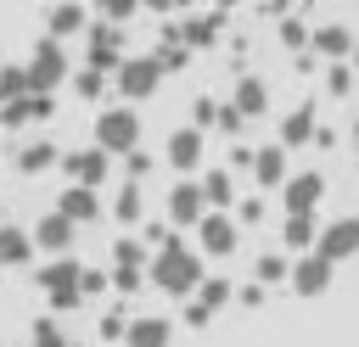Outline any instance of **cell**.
<instances>
[{
  "label": "cell",
  "instance_id": "cell-19",
  "mask_svg": "<svg viewBox=\"0 0 359 347\" xmlns=\"http://www.w3.org/2000/svg\"><path fill=\"white\" fill-rule=\"evenodd\" d=\"M22 95H28L22 67H0V106H11V101H22Z\"/></svg>",
  "mask_w": 359,
  "mask_h": 347
},
{
  "label": "cell",
  "instance_id": "cell-15",
  "mask_svg": "<svg viewBox=\"0 0 359 347\" xmlns=\"http://www.w3.org/2000/svg\"><path fill=\"white\" fill-rule=\"evenodd\" d=\"M168 162H174L180 174H191V168L202 162V134H196V129H180V134L168 140Z\"/></svg>",
  "mask_w": 359,
  "mask_h": 347
},
{
  "label": "cell",
  "instance_id": "cell-14",
  "mask_svg": "<svg viewBox=\"0 0 359 347\" xmlns=\"http://www.w3.org/2000/svg\"><path fill=\"white\" fill-rule=\"evenodd\" d=\"M202 207H208V196H202V185H180V190L168 196V213H174L180 224H202V218H208Z\"/></svg>",
  "mask_w": 359,
  "mask_h": 347
},
{
  "label": "cell",
  "instance_id": "cell-18",
  "mask_svg": "<svg viewBox=\"0 0 359 347\" xmlns=\"http://www.w3.org/2000/svg\"><path fill=\"white\" fill-rule=\"evenodd\" d=\"M28 347H79V341H67V330H62V325L45 313V319L34 325V336H28Z\"/></svg>",
  "mask_w": 359,
  "mask_h": 347
},
{
  "label": "cell",
  "instance_id": "cell-8",
  "mask_svg": "<svg viewBox=\"0 0 359 347\" xmlns=\"http://www.w3.org/2000/svg\"><path fill=\"white\" fill-rule=\"evenodd\" d=\"M56 112V101L50 95H22V101H11V106H0V129H22V123H45Z\"/></svg>",
  "mask_w": 359,
  "mask_h": 347
},
{
  "label": "cell",
  "instance_id": "cell-24",
  "mask_svg": "<svg viewBox=\"0 0 359 347\" xmlns=\"http://www.w3.org/2000/svg\"><path fill=\"white\" fill-rule=\"evenodd\" d=\"M146 168H151V157H146V151H135V157H129V179H140Z\"/></svg>",
  "mask_w": 359,
  "mask_h": 347
},
{
  "label": "cell",
  "instance_id": "cell-1",
  "mask_svg": "<svg viewBox=\"0 0 359 347\" xmlns=\"http://www.w3.org/2000/svg\"><path fill=\"white\" fill-rule=\"evenodd\" d=\"M22 84H28V95H50L56 84H67V50H62V39H39L34 50H28V62H22Z\"/></svg>",
  "mask_w": 359,
  "mask_h": 347
},
{
  "label": "cell",
  "instance_id": "cell-25",
  "mask_svg": "<svg viewBox=\"0 0 359 347\" xmlns=\"http://www.w3.org/2000/svg\"><path fill=\"white\" fill-rule=\"evenodd\" d=\"M0 229H6V196H0Z\"/></svg>",
  "mask_w": 359,
  "mask_h": 347
},
{
  "label": "cell",
  "instance_id": "cell-9",
  "mask_svg": "<svg viewBox=\"0 0 359 347\" xmlns=\"http://www.w3.org/2000/svg\"><path fill=\"white\" fill-rule=\"evenodd\" d=\"M56 213H62L67 224H90V218H101V196L84 190V185H67V190L56 196Z\"/></svg>",
  "mask_w": 359,
  "mask_h": 347
},
{
  "label": "cell",
  "instance_id": "cell-17",
  "mask_svg": "<svg viewBox=\"0 0 359 347\" xmlns=\"http://www.w3.org/2000/svg\"><path fill=\"white\" fill-rule=\"evenodd\" d=\"M202 246H208V252H230V246H236V229H230L219 213H208V218H202Z\"/></svg>",
  "mask_w": 359,
  "mask_h": 347
},
{
  "label": "cell",
  "instance_id": "cell-22",
  "mask_svg": "<svg viewBox=\"0 0 359 347\" xmlns=\"http://www.w3.org/2000/svg\"><path fill=\"white\" fill-rule=\"evenodd\" d=\"M258 179H264V185L280 179V151H264V157H258Z\"/></svg>",
  "mask_w": 359,
  "mask_h": 347
},
{
  "label": "cell",
  "instance_id": "cell-23",
  "mask_svg": "<svg viewBox=\"0 0 359 347\" xmlns=\"http://www.w3.org/2000/svg\"><path fill=\"white\" fill-rule=\"evenodd\" d=\"M95 291H107V274L101 269H84V297H95Z\"/></svg>",
  "mask_w": 359,
  "mask_h": 347
},
{
  "label": "cell",
  "instance_id": "cell-6",
  "mask_svg": "<svg viewBox=\"0 0 359 347\" xmlns=\"http://www.w3.org/2000/svg\"><path fill=\"white\" fill-rule=\"evenodd\" d=\"M73 241H79V224H67L62 213H45L34 224V246L50 252V257H73Z\"/></svg>",
  "mask_w": 359,
  "mask_h": 347
},
{
  "label": "cell",
  "instance_id": "cell-5",
  "mask_svg": "<svg viewBox=\"0 0 359 347\" xmlns=\"http://www.w3.org/2000/svg\"><path fill=\"white\" fill-rule=\"evenodd\" d=\"M157 78H163V62H157V56H129V62L118 67V90H123L129 101H146V95L157 90Z\"/></svg>",
  "mask_w": 359,
  "mask_h": 347
},
{
  "label": "cell",
  "instance_id": "cell-7",
  "mask_svg": "<svg viewBox=\"0 0 359 347\" xmlns=\"http://www.w3.org/2000/svg\"><path fill=\"white\" fill-rule=\"evenodd\" d=\"M62 168L73 174V185L95 190V185L112 174V157H107V151H95V146H90V151H62Z\"/></svg>",
  "mask_w": 359,
  "mask_h": 347
},
{
  "label": "cell",
  "instance_id": "cell-2",
  "mask_svg": "<svg viewBox=\"0 0 359 347\" xmlns=\"http://www.w3.org/2000/svg\"><path fill=\"white\" fill-rule=\"evenodd\" d=\"M151 285H157V291H174V297L196 291V285H202V263H196V252H185L180 241H168V246L157 252V263H151Z\"/></svg>",
  "mask_w": 359,
  "mask_h": 347
},
{
  "label": "cell",
  "instance_id": "cell-16",
  "mask_svg": "<svg viewBox=\"0 0 359 347\" xmlns=\"http://www.w3.org/2000/svg\"><path fill=\"white\" fill-rule=\"evenodd\" d=\"M45 28H50V39L79 34V28H84V6H50V11H45Z\"/></svg>",
  "mask_w": 359,
  "mask_h": 347
},
{
  "label": "cell",
  "instance_id": "cell-4",
  "mask_svg": "<svg viewBox=\"0 0 359 347\" xmlns=\"http://www.w3.org/2000/svg\"><path fill=\"white\" fill-rule=\"evenodd\" d=\"M135 140H140V123H135L129 106H107V112L95 118V151H107V157H135Z\"/></svg>",
  "mask_w": 359,
  "mask_h": 347
},
{
  "label": "cell",
  "instance_id": "cell-13",
  "mask_svg": "<svg viewBox=\"0 0 359 347\" xmlns=\"http://www.w3.org/2000/svg\"><path fill=\"white\" fill-rule=\"evenodd\" d=\"M123 347H168V319H157V313H140V319H129V330H123Z\"/></svg>",
  "mask_w": 359,
  "mask_h": 347
},
{
  "label": "cell",
  "instance_id": "cell-11",
  "mask_svg": "<svg viewBox=\"0 0 359 347\" xmlns=\"http://www.w3.org/2000/svg\"><path fill=\"white\" fill-rule=\"evenodd\" d=\"M39 246H34V229H22V224H6L0 229V269H17V263H28Z\"/></svg>",
  "mask_w": 359,
  "mask_h": 347
},
{
  "label": "cell",
  "instance_id": "cell-10",
  "mask_svg": "<svg viewBox=\"0 0 359 347\" xmlns=\"http://www.w3.org/2000/svg\"><path fill=\"white\" fill-rule=\"evenodd\" d=\"M62 162V151L50 146V140H22L17 151H11V168L17 174H45V168H56Z\"/></svg>",
  "mask_w": 359,
  "mask_h": 347
},
{
  "label": "cell",
  "instance_id": "cell-3",
  "mask_svg": "<svg viewBox=\"0 0 359 347\" xmlns=\"http://www.w3.org/2000/svg\"><path fill=\"white\" fill-rule=\"evenodd\" d=\"M39 291H45V302H50L56 313L79 308V302H84V263H73V257L45 263V269H39Z\"/></svg>",
  "mask_w": 359,
  "mask_h": 347
},
{
  "label": "cell",
  "instance_id": "cell-12",
  "mask_svg": "<svg viewBox=\"0 0 359 347\" xmlns=\"http://www.w3.org/2000/svg\"><path fill=\"white\" fill-rule=\"evenodd\" d=\"M107 67H123L118 28H90V73H107Z\"/></svg>",
  "mask_w": 359,
  "mask_h": 347
},
{
  "label": "cell",
  "instance_id": "cell-20",
  "mask_svg": "<svg viewBox=\"0 0 359 347\" xmlns=\"http://www.w3.org/2000/svg\"><path fill=\"white\" fill-rule=\"evenodd\" d=\"M112 218H123V224H135V218H140V190H135V185H123V190H118Z\"/></svg>",
  "mask_w": 359,
  "mask_h": 347
},
{
  "label": "cell",
  "instance_id": "cell-21",
  "mask_svg": "<svg viewBox=\"0 0 359 347\" xmlns=\"http://www.w3.org/2000/svg\"><path fill=\"white\" fill-rule=\"evenodd\" d=\"M73 90H79L84 101H101V95H107V73H90V67H84V73L73 78Z\"/></svg>",
  "mask_w": 359,
  "mask_h": 347
}]
</instances>
